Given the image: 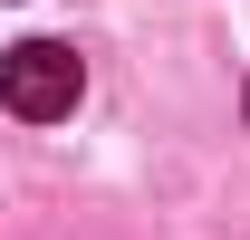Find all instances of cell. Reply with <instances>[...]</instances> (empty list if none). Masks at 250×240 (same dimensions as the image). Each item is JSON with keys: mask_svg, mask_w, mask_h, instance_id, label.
Returning <instances> with one entry per match:
<instances>
[{"mask_svg": "<svg viewBox=\"0 0 250 240\" xmlns=\"http://www.w3.org/2000/svg\"><path fill=\"white\" fill-rule=\"evenodd\" d=\"M77 87H87V67H77V48H58V39H20V48L0 58V106H10V116H29V125L67 116Z\"/></svg>", "mask_w": 250, "mask_h": 240, "instance_id": "6da1fadb", "label": "cell"}, {"mask_svg": "<svg viewBox=\"0 0 250 240\" xmlns=\"http://www.w3.org/2000/svg\"><path fill=\"white\" fill-rule=\"evenodd\" d=\"M241 106H250V87H241Z\"/></svg>", "mask_w": 250, "mask_h": 240, "instance_id": "7a4b0ae2", "label": "cell"}]
</instances>
